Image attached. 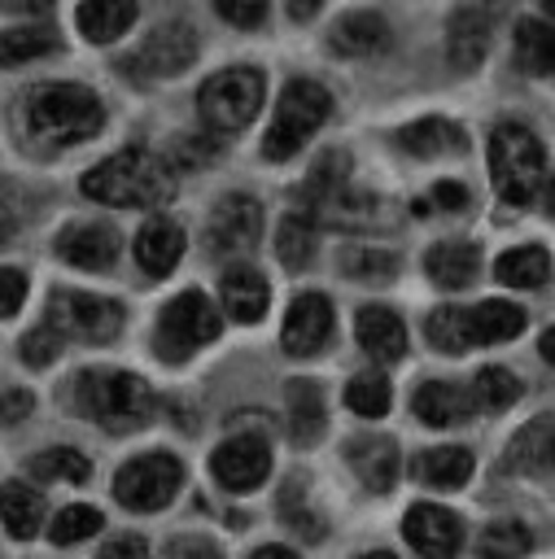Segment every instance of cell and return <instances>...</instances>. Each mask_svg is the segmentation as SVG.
Here are the masks:
<instances>
[{
  "instance_id": "15",
  "label": "cell",
  "mask_w": 555,
  "mask_h": 559,
  "mask_svg": "<svg viewBox=\"0 0 555 559\" xmlns=\"http://www.w3.org/2000/svg\"><path fill=\"white\" fill-rule=\"evenodd\" d=\"M489 35H494V4H463L450 13L446 22V57L454 70H476L489 52Z\"/></svg>"
},
{
  "instance_id": "21",
  "label": "cell",
  "mask_w": 555,
  "mask_h": 559,
  "mask_svg": "<svg viewBox=\"0 0 555 559\" xmlns=\"http://www.w3.org/2000/svg\"><path fill=\"white\" fill-rule=\"evenodd\" d=\"M424 271L441 288H468L481 271V249L468 245V240H441L424 253Z\"/></svg>"
},
{
  "instance_id": "5",
  "label": "cell",
  "mask_w": 555,
  "mask_h": 559,
  "mask_svg": "<svg viewBox=\"0 0 555 559\" xmlns=\"http://www.w3.org/2000/svg\"><path fill=\"white\" fill-rule=\"evenodd\" d=\"M332 114V96L323 83L315 79H288L280 100H275V122L271 131L262 135V157L267 162H288L310 131L323 127V118Z\"/></svg>"
},
{
  "instance_id": "28",
  "label": "cell",
  "mask_w": 555,
  "mask_h": 559,
  "mask_svg": "<svg viewBox=\"0 0 555 559\" xmlns=\"http://www.w3.org/2000/svg\"><path fill=\"white\" fill-rule=\"evenodd\" d=\"M398 140L411 157H441V153H463L468 148V131L459 122H446V118H420V122L402 127Z\"/></svg>"
},
{
  "instance_id": "19",
  "label": "cell",
  "mask_w": 555,
  "mask_h": 559,
  "mask_svg": "<svg viewBox=\"0 0 555 559\" xmlns=\"http://www.w3.org/2000/svg\"><path fill=\"white\" fill-rule=\"evenodd\" d=\"M179 258H184V227L170 218H149L135 236V262L149 275H170Z\"/></svg>"
},
{
  "instance_id": "45",
  "label": "cell",
  "mask_w": 555,
  "mask_h": 559,
  "mask_svg": "<svg viewBox=\"0 0 555 559\" xmlns=\"http://www.w3.org/2000/svg\"><path fill=\"white\" fill-rule=\"evenodd\" d=\"M22 223H26V201H22V192H13L9 183H0V249L17 236Z\"/></svg>"
},
{
  "instance_id": "18",
  "label": "cell",
  "mask_w": 555,
  "mask_h": 559,
  "mask_svg": "<svg viewBox=\"0 0 555 559\" xmlns=\"http://www.w3.org/2000/svg\"><path fill=\"white\" fill-rule=\"evenodd\" d=\"M354 336L380 362H398L406 354V328L389 306H363L354 319Z\"/></svg>"
},
{
  "instance_id": "54",
  "label": "cell",
  "mask_w": 555,
  "mask_h": 559,
  "mask_svg": "<svg viewBox=\"0 0 555 559\" xmlns=\"http://www.w3.org/2000/svg\"><path fill=\"white\" fill-rule=\"evenodd\" d=\"M253 559H302V555L288 546H262V550H253Z\"/></svg>"
},
{
  "instance_id": "30",
  "label": "cell",
  "mask_w": 555,
  "mask_h": 559,
  "mask_svg": "<svg viewBox=\"0 0 555 559\" xmlns=\"http://www.w3.org/2000/svg\"><path fill=\"white\" fill-rule=\"evenodd\" d=\"M472 467H476V459L463 445H433V450H424L415 459V476L424 485H433V489H459V485H468Z\"/></svg>"
},
{
  "instance_id": "42",
  "label": "cell",
  "mask_w": 555,
  "mask_h": 559,
  "mask_svg": "<svg viewBox=\"0 0 555 559\" xmlns=\"http://www.w3.org/2000/svg\"><path fill=\"white\" fill-rule=\"evenodd\" d=\"M551 437H555V428H551L546 419H533V424L511 441V463H516V467H538V459L551 454Z\"/></svg>"
},
{
  "instance_id": "37",
  "label": "cell",
  "mask_w": 555,
  "mask_h": 559,
  "mask_svg": "<svg viewBox=\"0 0 555 559\" xmlns=\"http://www.w3.org/2000/svg\"><path fill=\"white\" fill-rule=\"evenodd\" d=\"M341 271L358 284H385L398 275V258L389 249H376V245H350L341 253Z\"/></svg>"
},
{
  "instance_id": "16",
  "label": "cell",
  "mask_w": 555,
  "mask_h": 559,
  "mask_svg": "<svg viewBox=\"0 0 555 559\" xmlns=\"http://www.w3.org/2000/svg\"><path fill=\"white\" fill-rule=\"evenodd\" d=\"M57 258L79 271H105L118 258V231L109 223H74L57 236Z\"/></svg>"
},
{
  "instance_id": "11",
  "label": "cell",
  "mask_w": 555,
  "mask_h": 559,
  "mask_svg": "<svg viewBox=\"0 0 555 559\" xmlns=\"http://www.w3.org/2000/svg\"><path fill=\"white\" fill-rule=\"evenodd\" d=\"M262 236V205L245 192H232L214 205L210 223H205V245L214 258H236V253H249Z\"/></svg>"
},
{
  "instance_id": "51",
  "label": "cell",
  "mask_w": 555,
  "mask_h": 559,
  "mask_svg": "<svg viewBox=\"0 0 555 559\" xmlns=\"http://www.w3.org/2000/svg\"><path fill=\"white\" fill-rule=\"evenodd\" d=\"M433 201H437V205H446V210H468V188H463V183L441 179V183L433 188Z\"/></svg>"
},
{
  "instance_id": "38",
  "label": "cell",
  "mask_w": 555,
  "mask_h": 559,
  "mask_svg": "<svg viewBox=\"0 0 555 559\" xmlns=\"http://www.w3.org/2000/svg\"><path fill=\"white\" fill-rule=\"evenodd\" d=\"M393 393H389V380L380 371H358L350 384H345V406L354 415H367V419H380L389 411Z\"/></svg>"
},
{
  "instance_id": "24",
  "label": "cell",
  "mask_w": 555,
  "mask_h": 559,
  "mask_svg": "<svg viewBox=\"0 0 555 559\" xmlns=\"http://www.w3.org/2000/svg\"><path fill=\"white\" fill-rule=\"evenodd\" d=\"M511 48H516V66L533 79H551L555 74V26L542 22V17H520L516 22V35H511Z\"/></svg>"
},
{
  "instance_id": "29",
  "label": "cell",
  "mask_w": 555,
  "mask_h": 559,
  "mask_svg": "<svg viewBox=\"0 0 555 559\" xmlns=\"http://www.w3.org/2000/svg\"><path fill=\"white\" fill-rule=\"evenodd\" d=\"M284 402H288V437L297 445L319 441V432H323V393H319V384L315 380H288Z\"/></svg>"
},
{
  "instance_id": "49",
  "label": "cell",
  "mask_w": 555,
  "mask_h": 559,
  "mask_svg": "<svg viewBox=\"0 0 555 559\" xmlns=\"http://www.w3.org/2000/svg\"><path fill=\"white\" fill-rule=\"evenodd\" d=\"M31 406H35V397H31L26 389H9V393H0V419H4V424L26 419V415H31Z\"/></svg>"
},
{
  "instance_id": "39",
  "label": "cell",
  "mask_w": 555,
  "mask_h": 559,
  "mask_svg": "<svg viewBox=\"0 0 555 559\" xmlns=\"http://www.w3.org/2000/svg\"><path fill=\"white\" fill-rule=\"evenodd\" d=\"M472 397L481 411H507L520 397V380L507 367H481L472 380Z\"/></svg>"
},
{
  "instance_id": "31",
  "label": "cell",
  "mask_w": 555,
  "mask_h": 559,
  "mask_svg": "<svg viewBox=\"0 0 555 559\" xmlns=\"http://www.w3.org/2000/svg\"><path fill=\"white\" fill-rule=\"evenodd\" d=\"M494 275L507 288H542L551 280V253L542 245H516L494 262Z\"/></svg>"
},
{
  "instance_id": "6",
  "label": "cell",
  "mask_w": 555,
  "mask_h": 559,
  "mask_svg": "<svg viewBox=\"0 0 555 559\" xmlns=\"http://www.w3.org/2000/svg\"><path fill=\"white\" fill-rule=\"evenodd\" d=\"M262 74L253 70V66H232V70H219V74H210L205 83H201V92H197V114H201V122L210 127V131H219V135H232V131H240V127H249L253 122V114H258V105H262Z\"/></svg>"
},
{
  "instance_id": "43",
  "label": "cell",
  "mask_w": 555,
  "mask_h": 559,
  "mask_svg": "<svg viewBox=\"0 0 555 559\" xmlns=\"http://www.w3.org/2000/svg\"><path fill=\"white\" fill-rule=\"evenodd\" d=\"M17 354H22L26 367H48V362L61 354V332H57L52 323H39V328H31V332L22 336Z\"/></svg>"
},
{
  "instance_id": "35",
  "label": "cell",
  "mask_w": 555,
  "mask_h": 559,
  "mask_svg": "<svg viewBox=\"0 0 555 559\" xmlns=\"http://www.w3.org/2000/svg\"><path fill=\"white\" fill-rule=\"evenodd\" d=\"M529 550H533V533L516 520H494L476 542V559H524Z\"/></svg>"
},
{
  "instance_id": "41",
  "label": "cell",
  "mask_w": 555,
  "mask_h": 559,
  "mask_svg": "<svg viewBox=\"0 0 555 559\" xmlns=\"http://www.w3.org/2000/svg\"><path fill=\"white\" fill-rule=\"evenodd\" d=\"M101 524H105V520H101V511H96V507L74 502V507H61V511H57V520L48 524V537H52L57 546H74V542L92 537Z\"/></svg>"
},
{
  "instance_id": "4",
  "label": "cell",
  "mask_w": 555,
  "mask_h": 559,
  "mask_svg": "<svg viewBox=\"0 0 555 559\" xmlns=\"http://www.w3.org/2000/svg\"><path fill=\"white\" fill-rule=\"evenodd\" d=\"M489 179L503 205H529L546 183V153L542 140L520 122H498L489 135Z\"/></svg>"
},
{
  "instance_id": "58",
  "label": "cell",
  "mask_w": 555,
  "mask_h": 559,
  "mask_svg": "<svg viewBox=\"0 0 555 559\" xmlns=\"http://www.w3.org/2000/svg\"><path fill=\"white\" fill-rule=\"evenodd\" d=\"M542 9H546V13H551V17H555V0H542Z\"/></svg>"
},
{
  "instance_id": "9",
  "label": "cell",
  "mask_w": 555,
  "mask_h": 559,
  "mask_svg": "<svg viewBox=\"0 0 555 559\" xmlns=\"http://www.w3.org/2000/svg\"><path fill=\"white\" fill-rule=\"evenodd\" d=\"M48 323L61 336H74V341H87V345H105V341H114L122 332V306L114 297L57 288L48 297Z\"/></svg>"
},
{
  "instance_id": "56",
  "label": "cell",
  "mask_w": 555,
  "mask_h": 559,
  "mask_svg": "<svg viewBox=\"0 0 555 559\" xmlns=\"http://www.w3.org/2000/svg\"><path fill=\"white\" fill-rule=\"evenodd\" d=\"M542 210L546 214H555V175L546 179V188H542Z\"/></svg>"
},
{
  "instance_id": "7",
  "label": "cell",
  "mask_w": 555,
  "mask_h": 559,
  "mask_svg": "<svg viewBox=\"0 0 555 559\" xmlns=\"http://www.w3.org/2000/svg\"><path fill=\"white\" fill-rule=\"evenodd\" d=\"M223 332V314L214 310V301L197 288L179 293L175 301H166V310L157 314L153 328V349L162 362H184L192 349H201L205 341H214Z\"/></svg>"
},
{
  "instance_id": "14",
  "label": "cell",
  "mask_w": 555,
  "mask_h": 559,
  "mask_svg": "<svg viewBox=\"0 0 555 559\" xmlns=\"http://www.w3.org/2000/svg\"><path fill=\"white\" fill-rule=\"evenodd\" d=\"M328 336H332V301L323 293H297L284 314V332H280L284 354H293V358L319 354Z\"/></svg>"
},
{
  "instance_id": "1",
  "label": "cell",
  "mask_w": 555,
  "mask_h": 559,
  "mask_svg": "<svg viewBox=\"0 0 555 559\" xmlns=\"http://www.w3.org/2000/svg\"><path fill=\"white\" fill-rule=\"evenodd\" d=\"M83 197L101 201V205H166L175 197V179L166 157L149 153V148H122L105 162H96L83 179H79Z\"/></svg>"
},
{
  "instance_id": "50",
  "label": "cell",
  "mask_w": 555,
  "mask_h": 559,
  "mask_svg": "<svg viewBox=\"0 0 555 559\" xmlns=\"http://www.w3.org/2000/svg\"><path fill=\"white\" fill-rule=\"evenodd\" d=\"M214 153H219V144H214V140H210V144H201V148H197V135H179V140H175V157H179L184 166L214 162Z\"/></svg>"
},
{
  "instance_id": "22",
  "label": "cell",
  "mask_w": 555,
  "mask_h": 559,
  "mask_svg": "<svg viewBox=\"0 0 555 559\" xmlns=\"http://www.w3.org/2000/svg\"><path fill=\"white\" fill-rule=\"evenodd\" d=\"M219 293H223V310H227L232 319H240V323H258V319L267 314V301H271V288H267V280H262L253 266H232V271H223Z\"/></svg>"
},
{
  "instance_id": "36",
  "label": "cell",
  "mask_w": 555,
  "mask_h": 559,
  "mask_svg": "<svg viewBox=\"0 0 555 559\" xmlns=\"http://www.w3.org/2000/svg\"><path fill=\"white\" fill-rule=\"evenodd\" d=\"M275 258L288 271H302L315 258V227L306 223V214H284L280 231H275Z\"/></svg>"
},
{
  "instance_id": "40",
  "label": "cell",
  "mask_w": 555,
  "mask_h": 559,
  "mask_svg": "<svg viewBox=\"0 0 555 559\" xmlns=\"http://www.w3.org/2000/svg\"><path fill=\"white\" fill-rule=\"evenodd\" d=\"M31 476H35V480H87V476H92V463H87V454H79V450H70V445H61V450H39V454L31 459Z\"/></svg>"
},
{
  "instance_id": "23",
  "label": "cell",
  "mask_w": 555,
  "mask_h": 559,
  "mask_svg": "<svg viewBox=\"0 0 555 559\" xmlns=\"http://www.w3.org/2000/svg\"><path fill=\"white\" fill-rule=\"evenodd\" d=\"M385 39H389L385 17H380V13H367V9L345 13V17L328 31V48H332L336 57H371L376 48H385Z\"/></svg>"
},
{
  "instance_id": "55",
  "label": "cell",
  "mask_w": 555,
  "mask_h": 559,
  "mask_svg": "<svg viewBox=\"0 0 555 559\" xmlns=\"http://www.w3.org/2000/svg\"><path fill=\"white\" fill-rule=\"evenodd\" d=\"M538 349H542V358H546V362L555 367V328H546V332H542V341H538Z\"/></svg>"
},
{
  "instance_id": "17",
  "label": "cell",
  "mask_w": 555,
  "mask_h": 559,
  "mask_svg": "<svg viewBox=\"0 0 555 559\" xmlns=\"http://www.w3.org/2000/svg\"><path fill=\"white\" fill-rule=\"evenodd\" d=\"M411 411L428 424V428H450V424H463L472 411H476V397L463 389V384H450V380H424L411 397Z\"/></svg>"
},
{
  "instance_id": "12",
  "label": "cell",
  "mask_w": 555,
  "mask_h": 559,
  "mask_svg": "<svg viewBox=\"0 0 555 559\" xmlns=\"http://www.w3.org/2000/svg\"><path fill=\"white\" fill-rule=\"evenodd\" d=\"M402 533L420 559H454L463 546V520L437 502H415L402 520Z\"/></svg>"
},
{
  "instance_id": "33",
  "label": "cell",
  "mask_w": 555,
  "mask_h": 559,
  "mask_svg": "<svg viewBox=\"0 0 555 559\" xmlns=\"http://www.w3.org/2000/svg\"><path fill=\"white\" fill-rule=\"evenodd\" d=\"M433 349L441 354H468L476 341H472V310H459V306H437L424 323Z\"/></svg>"
},
{
  "instance_id": "44",
  "label": "cell",
  "mask_w": 555,
  "mask_h": 559,
  "mask_svg": "<svg viewBox=\"0 0 555 559\" xmlns=\"http://www.w3.org/2000/svg\"><path fill=\"white\" fill-rule=\"evenodd\" d=\"M214 9L223 22H232L240 31H253L267 22V0H214Z\"/></svg>"
},
{
  "instance_id": "57",
  "label": "cell",
  "mask_w": 555,
  "mask_h": 559,
  "mask_svg": "<svg viewBox=\"0 0 555 559\" xmlns=\"http://www.w3.org/2000/svg\"><path fill=\"white\" fill-rule=\"evenodd\" d=\"M358 559H398V555H389V550H367V555H358Z\"/></svg>"
},
{
  "instance_id": "13",
  "label": "cell",
  "mask_w": 555,
  "mask_h": 559,
  "mask_svg": "<svg viewBox=\"0 0 555 559\" xmlns=\"http://www.w3.org/2000/svg\"><path fill=\"white\" fill-rule=\"evenodd\" d=\"M210 472L223 489H258L271 472V450L262 437L253 432H240V437H227L214 454H210Z\"/></svg>"
},
{
  "instance_id": "34",
  "label": "cell",
  "mask_w": 555,
  "mask_h": 559,
  "mask_svg": "<svg viewBox=\"0 0 555 559\" xmlns=\"http://www.w3.org/2000/svg\"><path fill=\"white\" fill-rule=\"evenodd\" d=\"M61 35L52 26H13V31H0V66H22V61H35V57H48L57 52Z\"/></svg>"
},
{
  "instance_id": "47",
  "label": "cell",
  "mask_w": 555,
  "mask_h": 559,
  "mask_svg": "<svg viewBox=\"0 0 555 559\" xmlns=\"http://www.w3.org/2000/svg\"><path fill=\"white\" fill-rule=\"evenodd\" d=\"M101 559H149V546H144V537L122 533V537H109V542H105Z\"/></svg>"
},
{
  "instance_id": "48",
  "label": "cell",
  "mask_w": 555,
  "mask_h": 559,
  "mask_svg": "<svg viewBox=\"0 0 555 559\" xmlns=\"http://www.w3.org/2000/svg\"><path fill=\"white\" fill-rule=\"evenodd\" d=\"M166 559H223L205 537H175L166 546Z\"/></svg>"
},
{
  "instance_id": "26",
  "label": "cell",
  "mask_w": 555,
  "mask_h": 559,
  "mask_svg": "<svg viewBox=\"0 0 555 559\" xmlns=\"http://www.w3.org/2000/svg\"><path fill=\"white\" fill-rule=\"evenodd\" d=\"M0 524L9 537L31 542L44 528V498L35 489H26L22 480H4L0 485Z\"/></svg>"
},
{
  "instance_id": "10",
  "label": "cell",
  "mask_w": 555,
  "mask_h": 559,
  "mask_svg": "<svg viewBox=\"0 0 555 559\" xmlns=\"http://www.w3.org/2000/svg\"><path fill=\"white\" fill-rule=\"evenodd\" d=\"M197 52H201L197 31H192L188 22H166V26H157V31L135 48V57L122 61V70H127V74L135 70L140 79H170V74H184V70L197 61Z\"/></svg>"
},
{
  "instance_id": "2",
  "label": "cell",
  "mask_w": 555,
  "mask_h": 559,
  "mask_svg": "<svg viewBox=\"0 0 555 559\" xmlns=\"http://www.w3.org/2000/svg\"><path fill=\"white\" fill-rule=\"evenodd\" d=\"M26 131L48 144H79L101 131L105 105L83 83H39L26 92Z\"/></svg>"
},
{
  "instance_id": "8",
  "label": "cell",
  "mask_w": 555,
  "mask_h": 559,
  "mask_svg": "<svg viewBox=\"0 0 555 559\" xmlns=\"http://www.w3.org/2000/svg\"><path fill=\"white\" fill-rule=\"evenodd\" d=\"M184 485V463L166 450H144L114 472V498L127 511H162Z\"/></svg>"
},
{
  "instance_id": "59",
  "label": "cell",
  "mask_w": 555,
  "mask_h": 559,
  "mask_svg": "<svg viewBox=\"0 0 555 559\" xmlns=\"http://www.w3.org/2000/svg\"><path fill=\"white\" fill-rule=\"evenodd\" d=\"M551 463H555V437H551Z\"/></svg>"
},
{
  "instance_id": "20",
  "label": "cell",
  "mask_w": 555,
  "mask_h": 559,
  "mask_svg": "<svg viewBox=\"0 0 555 559\" xmlns=\"http://www.w3.org/2000/svg\"><path fill=\"white\" fill-rule=\"evenodd\" d=\"M350 467L371 493H389L398 480V445L389 437H358L350 441Z\"/></svg>"
},
{
  "instance_id": "25",
  "label": "cell",
  "mask_w": 555,
  "mask_h": 559,
  "mask_svg": "<svg viewBox=\"0 0 555 559\" xmlns=\"http://www.w3.org/2000/svg\"><path fill=\"white\" fill-rule=\"evenodd\" d=\"M319 223H328V227H345V231H358V227H371L376 223V197L371 192H358V188H350V183H341L336 192H328L323 201H315V205H306Z\"/></svg>"
},
{
  "instance_id": "53",
  "label": "cell",
  "mask_w": 555,
  "mask_h": 559,
  "mask_svg": "<svg viewBox=\"0 0 555 559\" xmlns=\"http://www.w3.org/2000/svg\"><path fill=\"white\" fill-rule=\"evenodd\" d=\"M4 9H17V13H44L48 9V0H0Z\"/></svg>"
},
{
  "instance_id": "46",
  "label": "cell",
  "mask_w": 555,
  "mask_h": 559,
  "mask_svg": "<svg viewBox=\"0 0 555 559\" xmlns=\"http://www.w3.org/2000/svg\"><path fill=\"white\" fill-rule=\"evenodd\" d=\"M26 301V275L17 266H0V319L17 314Z\"/></svg>"
},
{
  "instance_id": "27",
  "label": "cell",
  "mask_w": 555,
  "mask_h": 559,
  "mask_svg": "<svg viewBox=\"0 0 555 559\" xmlns=\"http://www.w3.org/2000/svg\"><path fill=\"white\" fill-rule=\"evenodd\" d=\"M135 22V0H83L74 9V26L92 44H114Z\"/></svg>"
},
{
  "instance_id": "52",
  "label": "cell",
  "mask_w": 555,
  "mask_h": 559,
  "mask_svg": "<svg viewBox=\"0 0 555 559\" xmlns=\"http://www.w3.org/2000/svg\"><path fill=\"white\" fill-rule=\"evenodd\" d=\"M284 4H288V17H293V22H310L323 0H284Z\"/></svg>"
},
{
  "instance_id": "3",
  "label": "cell",
  "mask_w": 555,
  "mask_h": 559,
  "mask_svg": "<svg viewBox=\"0 0 555 559\" xmlns=\"http://www.w3.org/2000/svg\"><path fill=\"white\" fill-rule=\"evenodd\" d=\"M74 406L101 424L105 432H135L153 419V389L131 376V371H109V367H96V371H79L74 380Z\"/></svg>"
},
{
  "instance_id": "32",
  "label": "cell",
  "mask_w": 555,
  "mask_h": 559,
  "mask_svg": "<svg viewBox=\"0 0 555 559\" xmlns=\"http://www.w3.org/2000/svg\"><path fill=\"white\" fill-rule=\"evenodd\" d=\"M524 332V310L516 301L489 297L472 310V341L476 345H498V341H516Z\"/></svg>"
}]
</instances>
